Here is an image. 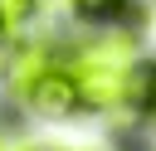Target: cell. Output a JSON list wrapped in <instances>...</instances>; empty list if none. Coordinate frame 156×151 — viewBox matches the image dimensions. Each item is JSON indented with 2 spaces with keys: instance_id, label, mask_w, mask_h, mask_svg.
I'll use <instances>...</instances> for the list:
<instances>
[{
  "instance_id": "cell-2",
  "label": "cell",
  "mask_w": 156,
  "mask_h": 151,
  "mask_svg": "<svg viewBox=\"0 0 156 151\" xmlns=\"http://www.w3.org/2000/svg\"><path fill=\"white\" fill-rule=\"evenodd\" d=\"M58 63V44H49V39H29V44H20L15 54H10V68H5V78H10V93L24 102V93L49 73Z\"/></svg>"
},
{
  "instance_id": "cell-5",
  "label": "cell",
  "mask_w": 156,
  "mask_h": 151,
  "mask_svg": "<svg viewBox=\"0 0 156 151\" xmlns=\"http://www.w3.org/2000/svg\"><path fill=\"white\" fill-rule=\"evenodd\" d=\"M0 10H5V29H15V24H29L39 0H0Z\"/></svg>"
},
{
  "instance_id": "cell-1",
  "label": "cell",
  "mask_w": 156,
  "mask_h": 151,
  "mask_svg": "<svg viewBox=\"0 0 156 151\" xmlns=\"http://www.w3.org/2000/svg\"><path fill=\"white\" fill-rule=\"evenodd\" d=\"M58 68L73 78L78 102L93 112H127L141 102V83H146L141 39L117 19H102L93 34L58 49Z\"/></svg>"
},
{
  "instance_id": "cell-4",
  "label": "cell",
  "mask_w": 156,
  "mask_h": 151,
  "mask_svg": "<svg viewBox=\"0 0 156 151\" xmlns=\"http://www.w3.org/2000/svg\"><path fill=\"white\" fill-rule=\"evenodd\" d=\"M122 5H127V0H68V10H73L78 19H93V24L117 19V15H122Z\"/></svg>"
},
{
  "instance_id": "cell-8",
  "label": "cell",
  "mask_w": 156,
  "mask_h": 151,
  "mask_svg": "<svg viewBox=\"0 0 156 151\" xmlns=\"http://www.w3.org/2000/svg\"><path fill=\"white\" fill-rule=\"evenodd\" d=\"M0 39H5V10H0Z\"/></svg>"
},
{
  "instance_id": "cell-3",
  "label": "cell",
  "mask_w": 156,
  "mask_h": 151,
  "mask_svg": "<svg viewBox=\"0 0 156 151\" xmlns=\"http://www.w3.org/2000/svg\"><path fill=\"white\" fill-rule=\"evenodd\" d=\"M24 107H29V112H39V117H68V112H73V107H83V102H78L73 78L54 63V68H49L29 93H24Z\"/></svg>"
},
{
  "instance_id": "cell-7",
  "label": "cell",
  "mask_w": 156,
  "mask_h": 151,
  "mask_svg": "<svg viewBox=\"0 0 156 151\" xmlns=\"http://www.w3.org/2000/svg\"><path fill=\"white\" fill-rule=\"evenodd\" d=\"M0 151H34L29 141H15V136H0Z\"/></svg>"
},
{
  "instance_id": "cell-6",
  "label": "cell",
  "mask_w": 156,
  "mask_h": 151,
  "mask_svg": "<svg viewBox=\"0 0 156 151\" xmlns=\"http://www.w3.org/2000/svg\"><path fill=\"white\" fill-rule=\"evenodd\" d=\"M141 107L156 112V68H146V83H141Z\"/></svg>"
}]
</instances>
